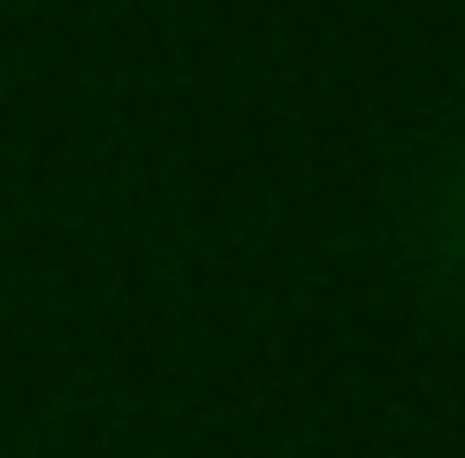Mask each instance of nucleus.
I'll use <instances>...</instances> for the list:
<instances>
[]
</instances>
